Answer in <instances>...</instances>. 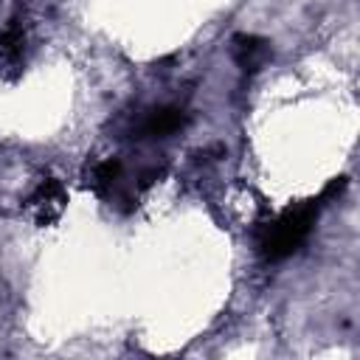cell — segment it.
Returning <instances> with one entry per match:
<instances>
[{"label": "cell", "instance_id": "obj_1", "mask_svg": "<svg viewBox=\"0 0 360 360\" xmlns=\"http://www.w3.org/2000/svg\"><path fill=\"white\" fill-rule=\"evenodd\" d=\"M335 191V183L318 197V200H307L295 208H287L281 211L276 219H270L264 228H262V236H259V250L267 262H281L287 256H292L309 236L315 219H318V211L323 208V202L332 197Z\"/></svg>", "mask_w": 360, "mask_h": 360}, {"label": "cell", "instance_id": "obj_2", "mask_svg": "<svg viewBox=\"0 0 360 360\" xmlns=\"http://www.w3.org/2000/svg\"><path fill=\"white\" fill-rule=\"evenodd\" d=\"M183 124H186V112L174 104H163V107L149 110L141 118L138 135L141 138H166V135H174L177 129H183Z\"/></svg>", "mask_w": 360, "mask_h": 360}, {"label": "cell", "instance_id": "obj_3", "mask_svg": "<svg viewBox=\"0 0 360 360\" xmlns=\"http://www.w3.org/2000/svg\"><path fill=\"white\" fill-rule=\"evenodd\" d=\"M267 56H270V48H267L264 39H259L253 34H239L233 39V59H236L239 68L256 70V68H262L267 62Z\"/></svg>", "mask_w": 360, "mask_h": 360}]
</instances>
